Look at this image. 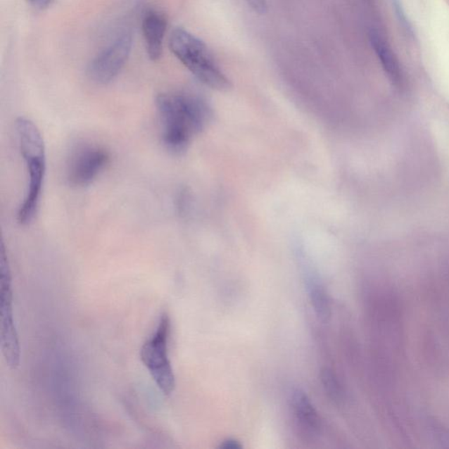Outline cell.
Returning <instances> with one entry per match:
<instances>
[{
  "label": "cell",
  "instance_id": "ba28073f",
  "mask_svg": "<svg viewBox=\"0 0 449 449\" xmlns=\"http://www.w3.org/2000/svg\"><path fill=\"white\" fill-rule=\"evenodd\" d=\"M141 26L149 58L158 60L163 54V40L167 30L165 14L154 9L148 10L142 18Z\"/></svg>",
  "mask_w": 449,
  "mask_h": 449
},
{
  "label": "cell",
  "instance_id": "5b68a950",
  "mask_svg": "<svg viewBox=\"0 0 449 449\" xmlns=\"http://www.w3.org/2000/svg\"><path fill=\"white\" fill-rule=\"evenodd\" d=\"M0 342L4 360L11 369L20 365V345L13 313V279L6 248L0 258Z\"/></svg>",
  "mask_w": 449,
  "mask_h": 449
},
{
  "label": "cell",
  "instance_id": "7a4b0ae2",
  "mask_svg": "<svg viewBox=\"0 0 449 449\" xmlns=\"http://www.w3.org/2000/svg\"><path fill=\"white\" fill-rule=\"evenodd\" d=\"M16 131L28 175L26 195L18 210L17 220L26 226L33 222L41 204L47 160L44 138L33 121L19 118L16 121Z\"/></svg>",
  "mask_w": 449,
  "mask_h": 449
},
{
  "label": "cell",
  "instance_id": "277c9868",
  "mask_svg": "<svg viewBox=\"0 0 449 449\" xmlns=\"http://www.w3.org/2000/svg\"><path fill=\"white\" fill-rule=\"evenodd\" d=\"M170 333V319L165 312L160 317L155 332L144 342L140 352L142 363L167 397L172 394L176 388V377L169 356Z\"/></svg>",
  "mask_w": 449,
  "mask_h": 449
},
{
  "label": "cell",
  "instance_id": "8992f818",
  "mask_svg": "<svg viewBox=\"0 0 449 449\" xmlns=\"http://www.w3.org/2000/svg\"><path fill=\"white\" fill-rule=\"evenodd\" d=\"M133 37L128 30L116 34L91 60L88 67V77L97 84H108L117 77L129 58Z\"/></svg>",
  "mask_w": 449,
  "mask_h": 449
},
{
  "label": "cell",
  "instance_id": "7c38bea8",
  "mask_svg": "<svg viewBox=\"0 0 449 449\" xmlns=\"http://www.w3.org/2000/svg\"><path fill=\"white\" fill-rule=\"evenodd\" d=\"M372 44L374 49H375L377 56H379L381 63H382L384 69H386L389 73H397V62H396L393 53H391L390 49L387 47L386 44H384L382 39H381L377 34L373 33L372 34Z\"/></svg>",
  "mask_w": 449,
  "mask_h": 449
},
{
  "label": "cell",
  "instance_id": "8fae6325",
  "mask_svg": "<svg viewBox=\"0 0 449 449\" xmlns=\"http://www.w3.org/2000/svg\"><path fill=\"white\" fill-rule=\"evenodd\" d=\"M432 131L438 152L443 163L449 168V121L437 118L432 121Z\"/></svg>",
  "mask_w": 449,
  "mask_h": 449
},
{
  "label": "cell",
  "instance_id": "6da1fadb",
  "mask_svg": "<svg viewBox=\"0 0 449 449\" xmlns=\"http://www.w3.org/2000/svg\"><path fill=\"white\" fill-rule=\"evenodd\" d=\"M163 144L170 152L182 154L194 137L211 122L213 113L204 99L184 92H165L156 97Z\"/></svg>",
  "mask_w": 449,
  "mask_h": 449
},
{
  "label": "cell",
  "instance_id": "52a82bcc",
  "mask_svg": "<svg viewBox=\"0 0 449 449\" xmlns=\"http://www.w3.org/2000/svg\"><path fill=\"white\" fill-rule=\"evenodd\" d=\"M109 154L99 146L78 147L70 159L67 179L75 187H85L97 179L109 163Z\"/></svg>",
  "mask_w": 449,
  "mask_h": 449
},
{
  "label": "cell",
  "instance_id": "9c48e42d",
  "mask_svg": "<svg viewBox=\"0 0 449 449\" xmlns=\"http://www.w3.org/2000/svg\"><path fill=\"white\" fill-rule=\"evenodd\" d=\"M291 405L296 419L306 432L313 434L320 429V420L318 412L304 391L296 390L292 393Z\"/></svg>",
  "mask_w": 449,
  "mask_h": 449
},
{
  "label": "cell",
  "instance_id": "9a60e30c",
  "mask_svg": "<svg viewBox=\"0 0 449 449\" xmlns=\"http://www.w3.org/2000/svg\"><path fill=\"white\" fill-rule=\"evenodd\" d=\"M241 448L240 443L232 439L224 441V443L220 445V448L222 449H241Z\"/></svg>",
  "mask_w": 449,
  "mask_h": 449
},
{
  "label": "cell",
  "instance_id": "30bf717a",
  "mask_svg": "<svg viewBox=\"0 0 449 449\" xmlns=\"http://www.w3.org/2000/svg\"><path fill=\"white\" fill-rule=\"evenodd\" d=\"M309 297L311 299L313 309L317 316L323 322H327L331 315V308L329 296L324 290L322 285L311 281L308 284Z\"/></svg>",
  "mask_w": 449,
  "mask_h": 449
},
{
  "label": "cell",
  "instance_id": "4fadbf2b",
  "mask_svg": "<svg viewBox=\"0 0 449 449\" xmlns=\"http://www.w3.org/2000/svg\"><path fill=\"white\" fill-rule=\"evenodd\" d=\"M322 380L326 393L333 400L337 401L340 398V386L332 370L325 369L322 373Z\"/></svg>",
  "mask_w": 449,
  "mask_h": 449
},
{
  "label": "cell",
  "instance_id": "5bb4252c",
  "mask_svg": "<svg viewBox=\"0 0 449 449\" xmlns=\"http://www.w3.org/2000/svg\"><path fill=\"white\" fill-rule=\"evenodd\" d=\"M30 5L37 9H45L49 6L51 0H28Z\"/></svg>",
  "mask_w": 449,
  "mask_h": 449
},
{
  "label": "cell",
  "instance_id": "3957f363",
  "mask_svg": "<svg viewBox=\"0 0 449 449\" xmlns=\"http://www.w3.org/2000/svg\"><path fill=\"white\" fill-rule=\"evenodd\" d=\"M174 56L201 83L218 91H227L231 84L217 65L208 46L184 28L177 27L170 37Z\"/></svg>",
  "mask_w": 449,
  "mask_h": 449
}]
</instances>
